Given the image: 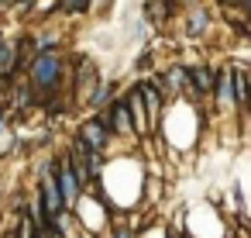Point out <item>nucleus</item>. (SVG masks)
Wrapping results in <instances>:
<instances>
[{"instance_id": "f257e3e1", "label": "nucleus", "mask_w": 251, "mask_h": 238, "mask_svg": "<svg viewBox=\"0 0 251 238\" xmlns=\"http://www.w3.org/2000/svg\"><path fill=\"white\" fill-rule=\"evenodd\" d=\"M59 83H62V56H55V52H38V56L31 59V66H28V87H31V93H35V97L52 93Z\"/></svg>"}, {"instance_id": "f03ea898", "label": "nucleus", "mask_w": 251, "mask_h": 238, "mask_svg": "<svg viewBox=\"0 0 251 238\" xmlns=\"http://www.w3.org/2000/svg\"><path fill=\"white\" fill-rule=\"evenodd\" d=\"M52 179H55V186H59V193H62V204H66V210H73V207H76V200L83 197V186L76 183V176H73V169H69L66 155L52 162Z\"/></svg>"}, {"instance_id": "7ed1b4c3", "label": "nucleus", "mask_w": 251, "mask_h": 238, "mask_svg": "<svg viewBox=\"0 0 251 238\" xmlns=\"http://www.w3.org/2000/svg\"><path fill=\"white\" fill-rule=\"evenodd\" d=\"M110 131L103 128V121L100 118H90L86 124H83V131H79V145L90 152V155H103V149L110 145Z\"/></svg>"}, {"instance_id": "20e7f679", "label": "nucleus", "mask_w": 251, "mask_h": 238, "mask_svg": "<svg viewBox=\"0 0 251 238\" xmlns=\"http://www.w3.org/2000/svg\"><path fill=\"white\" fill-rule=\"evenodd\" d=\"M213 104L220 111H234V69L230 66L213 73Z\"/></svg>"}, {"instance_id": "39448f33", "label": "nucleus", "mask_w": 251, "mask_h": 238, "mask_svg": "<svg viewBox=\"0 0 251 238\" xmlns=\"http://www.w3.org/2000/svg\"><path fill=\"white\" fill-rule=\"evenodd\" d=\"M110 111L100 118L103 121V128L110 131V135H134V121H131V111L124 107V100H114V104H107Z\"/></svg>"}, {"instance_id": "423d86ee", "label": "nucleus", "mask_w": 251, "mask_h": 238, "mask_svg": "<svg viewBox=\"0 0 251 238\" xmlns=\"http://www.w3.org/2000/svg\"><path fill=\"white\" fill-rule=\"evenodd\" d=\"M138 93H141V100H145V107H148V131H155L158 124H162V93L151 87V83H138Z\"/></svg>"}, {"instance_id": "0eeeda50", "label": "nucleus", "mask_w": 251, "mask_h": 238, "mask_svg": "<svg viewBox=\"0 0 251 238\" xmlns=\"http://www.w3.org/2000/svg\"><path fill=\"white\" fill-rule=\"evenodd\" d=\"M186 80H189L186 87H189L196 97H210V93H213V69H210V66L200 62V66L186 69Z\"/></svg>"}, {"instance_id": "6e6552de", "label": "nucleus", "mask_w": 251, "mask_h": 238, "mask_svg": "<svg viewBox=\"0 0 251 238\" xmlns=\"http://www.w3.org/2000/svg\"><path fill=\"white\" fill-rule=\"evenodd\" d=\"M97 87V66L79 59V69H76V100H86V93H93Z\"/></svg>"}, {"instance_id": "1a4fd4ad", "label": "nucleus", "mask_w": 251, "mask_h": 238, "mask_svg": "<svg viewBox=\"0 0 251 238\" xmlns=\"http://www.w3.org/2000/svg\"><path fill=\"white\" fill-rule=\"evenodd\" d=\"M18 62H21V56H18V45H7V42H0V80H11V76L18 73Z\"/></svg>"}, {"instance_id": "9d476101", "label": "nucleus", "mask_w": 251, "mask_h": 238, "mask_svg": "<svg viewBox=\"0 0 251 238\" xmlns=\"http://www.w3.org/2000/svg\"><path fill=\"white\" fill-rule=\"evenodd\" d=\"M169 11H172V4H169V0H151V4H145V18H151L155 25L169 21Z\"/></svg>"}, {"instance_id": "9b49d317", "label": "nucleus", "mask_w": 251, "mask_h": 238, "mask_svg": "<svg viewBox=\"0 0 251 238\" xmlns=\"http://www.w3.org/2000/svg\"><path fill=\"white\" fill-rule=\"evenodd\" d=\"M186 21H189V25H186V31H189V35H203V31H206V25H210V18H206V11H203V7H193Z\"/></svg>"}, {"instance_id": "f8f14e48", "label": "nucleus", "mask_w": 251, "mask_h": 238, "mask_svg": "<svg viewBox=\"0 0 251 238\" xmlns=\"http://www.w3.org/2000/svg\"><path fill=\"white\" fill-rule=\"evenodd\" d=\"M110 97H114V87L107 83V87H100V90H93V93H90V107H93V111H103Z\"/></svg>"}, {"instance_id": "ddd939ff", "label": "nucleus", "mask_w": 251, "mask_h": 238, "mask_svg": "<svg viewBox=\"0 0 251 238\" xmlns=\"http://www.w3.org/2000/svg\"><path fill=\"white\" fill-rule=\"evenodd\" d=\"M90 4L93 0H59V11L62 14H83V11H90Z\"/></svg>"}, {"instance_id": "4468645a", "label": "nucleus", "mask_w": 251, "mask_h": 238, "mask_svg": "<svg viewBox=\"0 0 251 238\" xmlns=\"http://www.w3.org/2000/svg\"><path fill=\"white\" fill-rule=\"evenodd\" d=\"M38 231H35V224H31V217L28 214H21V231H18V238H35Z\"/></svg>"}, {"instance_id": "2eb2a0df", "label": "nucleus", "mask_w": 251, "mask_h": 238, "mask_svg": "<svg viewBox=\"0 0 251 238\" xmlns=\"http://www.w3.org/2000/svg\"><path fill=\"white\" fill-rule=\"evenodd\" d=\"M110 238H134V235H131L127 224H114V235H110Z\"/></svg>"}, {"instance_id": "dca6fc26", "label": "nucleus", "mask_w": 251, "mask_h": 238, "mask_svg": "<svg viewBox=\"0 0 251 238\" xmlns=\"http://www.w3.org/2000/svg\"><path fill=\"white\" fill-rule=\"evenodd\" d=\"M172 7H179V4H196V0H169Z\"/></svg>"}, {"instance_id": "f3484780", "label": "nucleus", "mask_w": 251, "mask_h": 238, "mask_svg": "<svg viewBox=\"0 0 251 238\" xmlns=\"http://www.w3.org/2000/svg\"><path fill=\"white\" fill-rule=\"evenodd\" d=\"M14 4H21V7H31V4H35V0H14Z\"/></svg>"}, {"instance_id": "a211bd4d", "label": "nucleus", "mask_w": 251, "mask_h": 238, "mask_svg": "<svg viewBox=\"0 0 251 238\" xmlns=\"http://www.w3.org/2000/svg\"><path fill=\"white\" fill-rule=\"evenodd\" d=\"M0 128H4V114H0Z\"/></svg>"}, {"instance_id": "6ab92c4d", "label": "nucleus", "mask_w": 251, "mask_h": 238, "mask_svg": "<svg viewBox=\"0 0 251 238\" xmlns=\"http://www.w3.org/2000/svg\"><path fill=\"white\" fill-rule=\"evenodd\" d=\"M0 42H4V38H0Z\"/></svg>"}]
</instances>
